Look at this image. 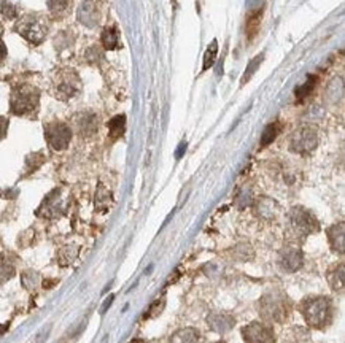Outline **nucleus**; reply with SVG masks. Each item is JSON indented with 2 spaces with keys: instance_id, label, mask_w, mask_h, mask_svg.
Listing matches in <instances>:
<instances>
[{
  "instance_id": "1",
  "label": "nucleus",
  "mask_w": 345,
  "mask_h": 343,
  "mask_svg": "<svg viewBox=\"0 0 345 343\" xmlns=\"http://www.w3.org/2000/svg\"><path fill=\"white\" fill-rule=\"evenodd\" d=\"M299 310H301L305 322L314 329L328 328L334 318V303L326 296L305 297L299 305Z\"/></svg>"
},
{
  "instance_id": "2",
  "label": "nucleus",
  "mask_w": 345,
  "mask_h": 343,
  "mask_svg": "<svg viewBox=\"0 0 345 343\" xmlns=\"http://www.w3.org/2000/svg\"><path fill=\"white\" fill-rule=\"evenodd\" d=\"M258 310L263 318V321L272 322H285L289 316L291 302L288 296L282 291H272V293L264 294L260 302H258Z\"/></svg>"
},
{
  "instance_id": "3",
  "label": "nucleus",
  "mask_w": 345,
  "mask_h": 343,
  "mask_svg": "<svg viewBox=\"0 0 345 343\" xmlns=\"http://www.w3.org/2000/svg\"><path fill=\"white\" fill-rule=\"evenodd\" d=\"M288 227L293 238L302 242L310 234L318 231V222L315 216L302 207H295L288 216Z\"/></svg>"
},
{
  "instance_id": "4",
  "label": "nucleus",
  "mask_w": 345,
  "mask_h": 343,
  "mask_svg": "<svg viewBox=\"0 0 345 343\" xmlns=\"http://www.w3.org/2000/svg\"><path fill=\"white\" fill-rule=\"evenodd\" d=\"M39 102H40L39 89L32 88V86H27V84H23V86H18V88L13 89L10 108H11V113H14V115L26 116L39 108Z\"/></svg>"
},
{
  "instance_id": "5",
  "label": "nucleus",
  "mask_w": 345,
  "mask_h": 343,
  "mask_svg": "<svg viewBox=\"0 0 345 343\" xmlns=\"http://www.w3.org/2000/svg\"><path fill=\"white\" fill-rule=\"evenodd\" d=\"M318 145V134L312 126H302L291 134L289 139V149L298 154H307L312 153Z\"/></svg>"
},
{
  "instance_id": "6",
  "label": "nucleus",
  "mask_w": 345,
  "mask_h": 343,
  "mask_svg": "<svg viewBox=\"0 0 345 343\" xmlns=\"http://www.w3.org/2000/svg\"><path fill=\"white\" fill-rule=\"evenodd\" d=\"M16 30H18L30 43L39 45L46 35V24L42 18H39V16L29 14L20 21V24L16 26Z\"/></svg>"
},
{
  "instance_id": "7",
  "label": "nucleus",
  "mask_w": 345,
  "mask_h": 343,
  "mask_svg": "<svg viewBox=\"0 0 345 343\" xmlns=\"http://www.w3.org/2000/svg\"><path fill=\"white\" fill-rule=\"evenodd\" d=\"M245 343H275V331L266 321H253L242 329Z\"/></svg>"
},
{
  "instance_id": "8",
  "label": "nucleus",
  "mask_w": 345,
  "mask_h": 343,
  "mask_svg": "<svg viewBox=\"0 0 345 343\" xmlns=\"http://www.w3.org/2000/svg\"><path fill=\"white\" fill-rule=\"evenodd\" d=\"M45 139L51 149L64 151L72 140V130L64 123H51L45 127Z\"/></svg>"
},
{
  "instance_id": "9",
  "label": "nucleus",
  "mask_w": 345,
  "mask_h": 343,
  "mask_svg": "<svg viewBox=\"0 0 345 343\" xmlns=\"http://www.w3.org/2000/svg\"><path fill=\"white\" fill-rule=\"evenodd\" d=\"M80 78L75 72H65L56 84V96L61 100H68L80 91Z\"/></svg>"
},
{
  "instance_id": "10",
  "label": "nucleus",
  "mask_w": 345,
  "mask_h": 343,
  "mask_svg": "<svg viewBox=\"0 0 345 343\" xmlns=\"http://www.w3.org/2000/svg\"><path fill=\"white\" fill-rule=\"evenodd\" d=\"M302 262H304V256H302V251L299 248H295V246H288L285 248L282 253H280V257H279V265L283 272H296L302 267Z\"/></svg>"
},
{
  "instance_id": "11",
  "label": "nucleus",
  "mask_w": 345,
  "mask_h": 343,
  "mask_svg": "<svg viewBox=\"0 0 345 343\" xmlns=\"http://www.w3.org/2000/svg\"><path fill=\"white\" fill-rule=\"evenodd\" d=\"M207 324L213 332L226 334L235 326V319L228 313H210L207 316Z\"/></svg>"
},
{
  "instance_id": "12",
  "label": "nucleus",
  "mask_w": 345,
  "mask_h": 343,
  "mask_svg": "<svg viewBox=\"0 0 345 343\" xmlns=\"http://www.w3.org/2000/svg\"><path fill=\"white\" fill-rule=\"evenodd\" d=\"M326 235H328V242H330L331 248L334 253H339V254H343V248H345V240H343V224H336L333 227H330L326 231Z\"/></svg>"
},
{
  "instance_id": "13",
  "label": "nucleus",
  "mask_w": 345,
  "mask_h": 343,
  "mask_svg": "<svg viewBox=\"0 0 345 343\" xmlns=\"http://www.w3.org/2000/svg\"><path fill=\"white\" fill-rule=\"evenodd\" d=\"M328 283H330L331 289L337 294L343 293V264H334L326 273Z\"/></svg>"
},
{
  "instance_id": "14",
  "label": "nucleus",
  "mask_w": 345,
  "mask_h": 343,
  "mask_svg": "<svg viewBox=\"0 0 345 343\" xmlns=\"http://www.w3.org/2000/svg\"><path fill=\"white\" fill-rule=\"evenodd\" d=\"M199 340H201L199 331L193 328H185L172 334V337L169 338V343H199Z\"/></svg>"
},
{
  "instance_id": "15",
  "label": "nucleus",
  "mask_w": 345,
  "mask_h": 343,
  "mask_svg": "<svg viewBox=\"0 0 345 343\" xmlns=\"http://www.w3.org/2000/svg\"><path fill=\"white\" fill-rule=\"evenodd\" d=\"M77 127L80 130L81 135H93L97 132V118L96 115L91 113H84L77 119Z\"/></svg>"
},
{
  "instance_id": "16",
  "label": "nucleus",
  "mask_w": 345,
  "mask_h": 343,
  "mask_svg": "<svg viewBox=\"0 0 345 343\" xmlns=\"http://www.w3.org/2000/svg\"><path fill=\"white\" fill-rule=\"evenodd\" d=\"M78 20L84 26L94 27L97 24V11H96V7L91 2L81 4V7L78 10Z\"/></svg>"
},
{
  "instance_id": "17",
  "label": "nucleus",
  "mask_w": 345,
  "mask_h": 343,
  "mask_svg": "<svg viewBox=\"0 0 345 343\" xmlns=\"http://www.w3.org/2000/svg\"><path fill=\"white\" fill-rule=\"evenodd\" d=\"M16 275V267L7 256H0V284L7 283Z\"/></svg>"
},
{
  "instance_id": "18",
  "label": "nucleus",
  "mask_w": 345,
  "mask_h": 343,
  "mask_svg": "<svg viewBox=\"0 0 345 343\" xmlns=\"http://www.w3.org/2000/svg\"><path fill=\"white\" fill-rule=\"evenodd\" d=\"M124 127H126V116L124 115H118L113 119H110L108 123V132L113 140L119 139L124 134Z\"/></svg>"
},
{
  "instance_id": "19",
  "label": "nucleus",
  "mask_w": 345,
  "mask_h": 343,
  "mask_svg": "<svg viewBox=\"0 0 345 343\" xmlns=\"http://www.w3.org/2000/svg\"><path fill=\"white\" fill-rule=\"evenodd\" d=\"M279 132H280V124H279V123H270V124L264 129L263 135H261V146H267V145H270L275 139H277Z\"/></svg>"
},
{
  "instance_id": "20",
  "label": "nucleus",
  "mask_w": 345,
  "mask_h": 343,
  "mask_svg": "<svg viewBox=\"0 0 345 343\" xmlns=\"http://www.w3.org/2000/svg\"><path fill=\"white\" fill-rule=\"evenodd\" d=\"M216 54H218V42H216V40H213V42H212V45H209V48H207V51H205L202 72L209 70L210 67H213L215 59H216Z\"/></svg>"
},
{
  "instance_id": "21",
  "label": "nucleus",
  "mask_w": 345,
  "mask_h": 343,
  "mask_svg": "<svg viewBox=\"0 0 345 343\" xmlns=\"http://www.w3.org/2000/svg\"><path fill=\"white\" fill-rule=\"evenodd\" d=\"M102 45L105 49H115L118 46V32L113 27H108L102 32Z\"/></svg>"
},
{
  "instance_id": "22",
  "label": "nucleus",
  "mask_w": 345,
  "mask_h": 343,
  "mask_svg": "<svg viewBox=\"0 0 345 343\" xmlns=\"http://www.w3.org/2000/svg\"><path fill=\"white\" fill-rule=\"evenodd\" d=\"M266 202H267V205L264 203V199L258 203V208H260V215L263 216V218H274L275 216V212H277V203L275 202H272V200H269V199H266Z\"/></svg>"
},
{
  "instance_id": "23",
  "label": "nucleus",
  "mask_w": 345,
  "mask_h": 343,
  "mask_svg": "<svg viewBox=\"0 0 345 343\" xmlns=\"http://www.w3.org/2000/svg\"><path fill=\"white\" fill-rule=\"evenodd\" d=\"M39 283H40V277H39L37 272L27 270V272L23 273V284H24V288H27V289H35Z\"/></svg>"
},
{
  "instance_id": "24",
  "label": "nucleus",
  "mask_w": 345,
  "mask_h": 343,
  "mask_svg": "<svg viewBox=\"0 0 345 343\" xmlns=\"http://www.w3.org/2000/svg\"><path fill=\"white\" fill-rule=\"evenodd\" d=\"M263 62V54L261 56H256L251 62H250V65L247 67V70H245V75H244V80H242V84L244 83H247V80H250L251 77H253V73L258 70V67H260V64Z\"/></svg>"
},
{
  "instance_id": "25",
  "label": "nucleus",
  "mask_w": 345,
  "mask_h": 343,
  "mask_svg": "<svg viewBox=\"0 0 345 343\" xmlns=\"http://www.w3.org/2000/svg\"><path fill=\"white\" fill-rule=\"evenodd\" d=\"M314 89V80L312 78H308L307 80V83L305 84H302V86H299V88L296 89V96H298V99H304V97H307L308 96V92Z\"/></svg>"
},
{
  "instance_id": "26",
  "label": "nucleus",
  "mask_w": 345,
  "mask_h": 343,
  "mask_svg": "<svg viewBox=\"0 0 345 343\" xmlns=\"http://www.w3.org/2000/svg\"><path fill=\"white\" fill-rule=\"evenodd\" d=\"M68 5V0H49L48 2V7L53 13H61L67 8Z\"/></svg>"
},
{
  "instance_id": "27",
  "label": "nucleus",
  "mask_w": 345,
  "mask_h": 343,
  "mask_svg": "<svg viewBox=\"0 0 345 343\" xmlns=\"http://www.w3.org/2000/svg\"><path fill=\"white\" fill-rule=\"evenodd\" d=\"M86 59H88L89 62H96V59H102V53L100 49L97 46H91L88 49V53H86Z\"/></svg>"
},
{
  "instance_id": "28",
  "label": "nucleus",
  "mask_w": 345,
  "mask_h": 343,
  "mask_svg": "<svg viewBox=\"0 0 345 343\" xmlns=\"http://www.w3.org/2000/svg\"><path fill=\"white\" fill-rule=\"evenodd\" d=\"M2 13L7 16V18L11 20V18H14V16H16V8L10 2H4L2 4Z\"/></svg>"
},
{
  "instance_id": "29",
  "label": "nucleus",
  "mask_w": 345,
  "mask_h": 343,
  "mask_svg": "<svg viewBox=\"0 0 345 343\" xmlns=\"http://www.w3.org/2000/svg\"><path fill=\"white\" fill-rule=\"evenodd\" d=\"M7 130H8V119L4 118V116H0V140L5 139Z\"/></svg>"
},
{
  "instance_id": "30",
  "label": "nucleus",
  "mask_w": 345,
  "mask_h": 343,
  "mask_svg": "<svg viewBox=\"0 0 345 343\" xmlns=\"http://www.w3.org/2000/svg\"><path fill=\"white\" fill-rule=\"evenodd\" d=\"M5 58H7V46L2 40H0V62H2Z\"/></svg>"
},
{
  "instance_id": "31",
  "label": "nucleus",
  "mask_w": 345,
  "mask_h": 343,
  "mask_svg": "<svg viewBox=\"0 0 345 343\" xmlns=\"http://www.w3.org/2000/svg\"><path fill=\"white\" fill-rule=\"evenodd\" d=\"M8 331V324H0V337Z\"/></svg>"
},
{
  "instance_id": "32",
  "label": "nucleus",
  "mask_w": 345,
  "mask_h": 343,
  "mask_svg": "<svg viewBox=\"0 0 345 343\" xmlns=\"http://www.w3.org/2000/svg\"><path fill=\"white\" fill-rule=\"evenodd\" d=\"M56 343H67V340L65 338H61L59 341H56Z\"/></svg>"
},
{
  "instance_id": "33",
  "label": "nucleus",
  "mask_w": 345,
  "mask_h": 343,
  "mask_svg": "<svg viewBox=\"0 0 345 343\" xmlns=\"http://www.w3.org/2000/svg\"><path fill=\"white\" fill-rule=\"evenodd\" d=\"M216 343H221V341H216Z\"/></svg>"
}]
</instances>
